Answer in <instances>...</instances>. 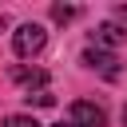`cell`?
Masks as SVG:
<instances>
[{"instance_id": "7c38bea8", "label": "cell", "mask_w": 127, "mask_h": 127, "mask_svg": "<svg viewBox=\"0 0 127 127\" xmlns=\"http://www.w3.org/2000/svg\"><path fill=\"white\" fill-rule=\"evenodd\" d=\"M123 119H127V107H123Z\"/></svg>"}, {"instance_id": "7a4b0ae2", "label": "cell", "mask_w": 127, "mask_h": 127, "mask_svg": "<svg viewBox=\"0 0 127 127\" xmlns=\"http://www.w3.org/2000/svg\"><path fill=\"white\" fill-rule=\"evenodd\" d=\"M67 115H71L75 127H103V123H107V111H103L99 103H87V99H75Z\"/></svg>"}, {"instance_id": "9c48e42d", "label": "cell", "mask_w": 127, "mask_h": 127, "mask_svg": "<svg viewBox=\"0 0 127 127\" xmlns=\"http://www.w3.org/2000/svg\"><path fill=\"white\" fill-rule=\"evenodd\" d=\"M115 24H123V28H127V4H123V8H115Z\"/></svg>"}, {"instance_id": "30bf717a", "label": "cell", "mask_w": 127, "mask_h": 127, "mask_svg": "<svg viewBox=\"0 0 127 127\" xmlns=\"http://www.w3.org/2000/svg\"><path fill=\"white\" fill-rule=\"evenodd\" d=\"M4 28H8V16H0V32H4Z\"/></svg>"}, {"instance_id": "52a82bcc", "label": "cell", "mask_w": 127, "mask_h": 127, "mask_svg": "<svg viewBox=\"0 0 127 127\" xmlns=\"http://www.w3.org/2000/svg\"><path fill=\"white\" fill-rule=\"evenodd\" d=\"M24 99H28V107H52V103H56L52 91H28Z\"/></svg>"}, {"instance_id": "6da1fadb", "label": "cell", "mask_w": 127, "mask_h": 127, "mask_svg": "<svg viewBox=\"0 0 127 127\" xmlns=\"http://www.w3.org/2000/svg\"><path fill=\"white\" fill-rule=\"evenodd\" d=\"M44 44H48V32H44V24H20L16 28V36H12V48H16V56L20 60H28V56H40L44 52Z\"/></svg>"}, {"instance_id": "5b68a950", "label": "cell", "mask_w": 127, "mask_h": 127, "mask_svg": "<svg viewBox=\"0 0 127 127\" xmlns=\"http://www.w3.org/2000/svg\"><path fill=\"white\" fill-rule=\"evenodd\" d=\"M12 79H16L20 87H28V91H32V87H36V91H44L48 71H44V67H16V71H12Z\"/></svg>"}, {"instance_id": "3957f363", "label": "cell", "mask_w": 127, "mask_h": 127, "mask_svg": "<svg viewBox=\"0 0 127 127\" xmlns=\"http://www.w3.org/2000/svg\"><path fill=\"white\" fill-rule=\"evenodd\" d=\"M83 64H87L91 71H99V75H107V79H115V75H119V67H115L119 60H115L111 52H103V48H95V44H91V48L83 52Z\"/></svg>"}, {"instance_id": "ba28073f", "label": "cell", "mask_w": 127, "mask_h": 127, "mask_svg": "<svg viewBox=\"0 0 127 127\" xmlns=\"http://www.w3.org/2000/svg\"><path fill=\"white\" fill-rule=\"evenodd\" d=\"M4 127H40V123H36L32 115H8V119H4Z\"/></svg>"}, {"instance_id": "277c9868", "label": "cell", "mask_w": 127, "mask_h": 127, "mask_svg": "<svg viewBox=\"0 0 127 127\" xmlns=\"http://www.w3.org/2000/svg\"><path fill=\"white\" fill-rule=\"evenodd\" d=\"M91 40H95V48H115V44L127 40V32H123L115 20H107V24H99V28L91 32Z\"/></svg>"}, {"instance_id": "8992f818", "label": "cell", "mask_w": 127, "mask_h": 127, "mask_svg": "<svg viewBox=\"0 0 127 127\" xmlns=\"http://www.w3.org/2000/svg\"><path fill=\"white\" fill-rule=\"evenodd\" d=\"M75 16H79L75 4H52V20H56V24H67V20H75Z\"/></svg>"}, {"instance_id": "8fae6325", "label": "cell", "mask_w": 127, "mask_h": 127, "mask_svg": "<svg viewBox=\"0 0 127 127\" xmlns=\"http://www.w3.org/2000/svg\"><path fill=\"white\" fill-rule=\"evenodd\" d=\"M56 127H75V123H56Z\"/></svg>"}]
</instances>
